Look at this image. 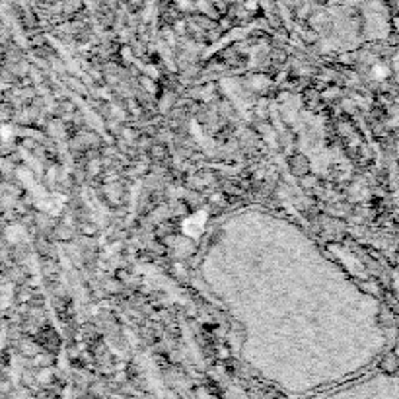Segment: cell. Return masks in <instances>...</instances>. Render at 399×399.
Returning a JSON list of instances; mask_svg holds the SVG:
<instances>
[{"label":"cell","mask_w":399,"mask_h":399,"mask_svg":"<svg viewBox=\"0 0 399 399\" xmlns=\"http://www.w3.org/2000/svg\"><path fill=\"white\" fill-rule=\"evenodd\" d=\"M390 395L399 398V374H376L356 386L354 390L341 392V395Z\"/></svg>","instance_id":"cell-1"},{"label":"cell","mask_w":399,"mask_h":399,"mask_svg":"<svg viewBox=\"0 0 399 399\" xmlns=\"http://www.w3.org/2000/svg\"><path fill=\"white\" fill-rule=\"evenodd\" d=\"M290 164H293V172L298 173V175H304V173L310 170L308 162H306V158H304V156H294Z\"/></svg>","instance_id":"cell-2"},{"label":"cell","mask_w":399,"mask_h":399,"mask_svg":"<svg viewBox=\"0 0 399 399\" xmlns=\"http://www.w3.org/2000/svg\"><path fill=\"white\" fill-rule=\"evenodd\" d=\"M398 84H399V60H398Z\"/></svg>","instance_id":"cell-3"},{"label":"cell","mask_w":399,"mask_h":399,"mask_svg":"<svg viewBox=\"0 0 399 399\" xmlns=\"http://www.w3.org/2000/svg\"><path fill=\"white\" fill-rule=\"evenodd\" d=\"M398 354H399V345H398Z\"/></svg>","instance_id":"cell-4"},{"label":"cell","mask_w":399,"mask_h":399,"mask_svg":"<svg viewBox=\"0 0 399 399\" xmlns=\"http://www.w3.org/2000/svg\"><path fill=\"white\" fill-rule=\"evenodd\" d=\"M398 4H399V0H398Z\"/></svg>","instance_id":"cell-5"}]
</instances>
